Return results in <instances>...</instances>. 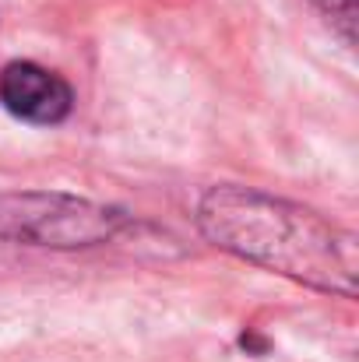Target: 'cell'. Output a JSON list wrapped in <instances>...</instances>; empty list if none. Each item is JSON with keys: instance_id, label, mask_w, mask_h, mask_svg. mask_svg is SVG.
Listing matches in <instances>:
<instances>
[{"instance_id": "cell-1", "label": "cell", "mask_w": 359, "mask_h": 362, "mask_svg": "<svg viewBox=\"0 0 359 362\" xmlns=\"http://www.w3.org/2000/svg\"><path fill=\"white\" fill-rule=\"evenodd\" d=\"M201 226L219 246L253 264L275 267L324 292H356L353 236H338L314 211L226 187L205 197Z\"/></svg>"}, {"instance_id": "cell-3", "label": "cell", "mask_w": 359, "mask_h": 362, "mask_svg": "<svg viewBox=\"0 0 359 362\" xmlns=\"http://www.w3.org/2000/svg\"><path fill=\"white\" fill-rule=\"evenodd\" d=\"M0 103L18 120L50 127V123L67 120L74 95L60 74H53L39 64H28V60H14L0 74Z\"/></svg>"}, {"instance_id": "cell-2", "label": "cell", "mask_w": 359, "mask_h": 362, "mask_svg": "<svg viewBox=\"0 0 359 362\" xmlns=\"http://www.w3.org/2000/svg\"><path fill=\"white\" fill-rule=\"evenodd\" d=\"M120 226L117 211L71 197H7L0 201V236L39 246H85L106 240Z\"/></svg>"}]
</instances>
